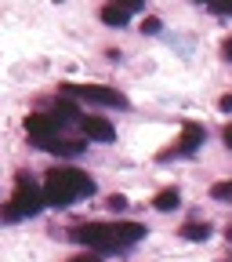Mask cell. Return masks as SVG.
<instances>
[{"instance_id":"1","label":"cell","mask_w":232,"mask_h":262,"mask_svg":"<svg viewBox=\"0 0 232 262\" xmlns=\"http://www.w3.org/2000/svg\"><path fill=\"white\" fill-rule=\"evenodd\" d=\"M145 237V226L142 222H80L69 229V241L87 244L94 255H109L120 248H131Z\"/></svg>"},{"instance_id":"2","label":"cell","mask_w":232,"mask_h":262,"mask_svg":"<svg viewBox=\"0 0 232 262\" xmlns=\"http://www.w3.org/2000/svg\"><path fill=\"white\" fill-rule=\"evenodd\" d=\"M94 193V179L80 168H51L44 175V201L55 208H65L73 201H84V196Z\"/></svg>"},{"instance_id":"3","label":"cell","mask_w":232,"mask_h":262,"mask_svg":"<svg viewBox=\"0 0 232 262\" xmlns=\"http://www.w3.org/2000/svg\"><path fill=\"white\" fill-rule=\"evenodd\" d=\"M11 211L18 215V219H29V215H40L44 211V189L40 186H33V179L25 175V171H18L15 175V196H11Z\"/></svg>"},{"instance_id":"4","label":"cell","mask_w":232,"mask_h":262,"mask_svg":"<svg viewBox=\"0 0 232 262\" xmlns=\"http://www.w3.org/2000/svg\"><path fill=\"white\" fill-rule=\"evenodd\" d=\"M58 91L65 98H87V102H94V106H120V110H127V98L120 91L106 88V84H62Z\"/></svg>"},{"instance_id":"5","label":"cell","mask_w":232,"mask_h":262,"mask_svg":"<svg viewBox=\"0 0 232 262\" xmlns=\"http://www.w3.org/2000/svg\"><path fill=\"white\" fill-rule=\"evenodd\" d=\"M62 127H65V120H62L58 113H29V117H25V135L37 142V146L58 139Z\"/></svg>"},{"instance_id":"6","label":"cell","mask_w":232,"mask_h":262,"mask_svg":"<svg viewBox=\"0 0 232 262\" xmlns=\"http://www.w3.org/2000/svg\"><path fill=\"white\" fill-rule=\"evenodd\" d=\"M203 139H207V131H203L200 124H196V120H189V124L182 127L178 142L163 149V153H160V160H171V157H189V153H196V149L203 146Z\"/></svg>"},{"instance_id":"7","label":"cell","mask_w":232,"mask_h":262,"mask_svg":"<svg viewBox=\"0 0 232 262\" xmlns=\"http://www.w3.org/2000/svg\"><path fill=\"white\" fill-rule=\"evenodd\" d=\"M80 127H84V139H91V142H113L116 139V127L102 117H84Z\"/></svg>"},{"instance_id":"8","label":"cell","mask_w":232,"mask_h":262,"mask_svg":"<svg viewBox=\"0 0 232 262\" xmlns=\"http://www.w3.org/2000/svg\"><path fill=\"white\" fill-rule=\"evenodd\" d=\"M44 153H55V157H76L84 153V142H69V139H51V142H40Z\"/></svg>"},{"instance_id":"9","label":"cell","mask_w":232,"mask_h":262,"mask_svg":"<svg viewBox=\"0 0 232 262\" xmlns=\"http://www.w3.org/2000/svg\"><path fill=\"white\" fill-rule=\"evenodd\" d=\"M178 204H182V193H178V189H160V193L152 196V208H156V211H174Z\"/></svg>"},{"instance_id":"10","label":"cell","mask_w":232,"mask_h":262,"mask_svg":"<svg viewBox=\"0 0 232 262\" xmlns=\"http://www.w3.org/2000/svg\"><path fill=\"white\" fill-rule=\"evenodd\" d=\"M127 18H131V11L120 8V4H106L102 8V22L106 26H127Z\"/></svg>"},{"instance_id":"11","label":"cell","mask_w":232,"mask_h":262,"mask_svg":"<svg viewBox=\"0 0 232 262\" xmlns=\"http://www.w3.org/2000/svg\"><path fill=\"white\" fill-rule=\"evenodd\" d=\"M178 237H185V241H192V244H196V241H207V237H211V226H207V222H189V226H182Z\"/></svg>"},{"instance_id":"12","label":"cell","mask_w":232,"mask_h":262,"mask_svg":"<svg viewBox=\"0 0 232 262\" xmlns=\"http://www.w3.org/2000/svg\"><path fill=\"white\" fill-rule=\"evenodd\" d=\"M196 4H203L211 11H221V15H232V0H196Z\"/></svg>"},{"instance_id":"13","label":"cell","mask_w":232,"mask_h":262,"mask_svg":"<svg viewBox=\"0 0 232 262\" xmlns=\"http://www.w3.org/2000/svg\"><path fill=\"white\" fill-rule=\"evenodd\" d=\"M211 196H214V201H228V196H232V182H218L211 189Z\"/></svg>"},{"instance_id":"14","label":"cell","mask_w":232,"mask_h":262,"mask_svg":"<svg viewBox=\"0 0 232 262\" xmlns=\"http://www.w3.org/2000/svg\"><path fill=\"white\" fill-rule=\"evenodd\" d=\"M160 29H163L160 18H145V22H142V33H160Z\"/></svg>"},{"instance_id":"15","label":"cell","mask_w":232,"mask_h":262,"mask_svg":"<svg viewBox=\"0 0 232 262\" xmlns=\"http://www.w3.org/2000/svg\"><path fill=\"white\" fill-rule=\"evenodd\" d=\"M109 208H116V211H120V208H127V196H120V193H113V196H109Z\"/></svg>"},{"instance_id":"16","label":"cell","mask_w":232,"mask_h":262,"mask_svg":"<svg viewBox=\"0 0 232 262\" xmlns=\"http://www.w3.org/2000/svg\"><path fill=\"white\" fill-rule=\"evenodd\" d=\"M116 4H120V8H127V11H138L145 0H116Z\"/></svg>"},{"instance_id":"17","label":"cell","mask_w":232,"mask_h":262,"mask_svg":"<svg viewBox=\"0 0 232 262\" xmlns=\"http://www.w3.org/2000/svg\"><path fill=\"white\" fill-rule=\"evenodd\" d=\"M69 262H102L98 255H76V258H69Z\"/></svg>"},{"instance_id":"18","label":"cell","mask_w":232,"mask_h":262,"mask_svg":"<svg viewBox=\"0 0 232 262\" xmlns=\"http://www.w3.org/2000/svg\"><path fill=\"white\" fill-rule=\"evenodd\" d=\"M218 106H221L225 113H232V95H225V98H221V102H218Z\"/></svg>"},{"instance_id":"19","label":"cell","mask_w":232,"mask_h":262,"mask_svg":"<svg viewBox=\"0 0 232 262\" xmlns=\"http://www.w3.org/2000/svg\"><path fill=\"white\" fill-rule=\"evenodd\" d=\"M221 135H225V146L232 149V124H225V131H221Z\"/></svg>"},{"instance_id":"20","label":"cell","mask_w":232,"mask_h":262,"mask_svg":"<svg viewBox=\"0 0 232 262\" xmlns=\"http://www.w3.org/2000/svg\"><path fill=\"white\" fill-rule=\"evenodd\" d=\"M221 55H225V58L232 62V40H225V44H221Z\"/></svg>"},{"instance_id":"21","label":"cell","mask_w":232,"mask_h":262,"mask_svg":"<svg viewBox=\"0 0 232 262\" xmlns=\"http://www.w3.org/2000/svg\"><path fill=\"white\" fill-rule=\"evenodd\" d=\"M225 262H232V255H228V258H225Z\"/></svg>"},{"instance_id":"22","label":"cell","mask_w":232,"mask_h":262,"mask_svg":"<svg viewBox=\"0 0 232 262\" xmlns=\"http://www.w3.org/2000/svg\"><path fill=\"white\" fill-rule=\"evenodd\" d=\"M55 4H62V0H55Z\"/></svg>"}]
</instances>
